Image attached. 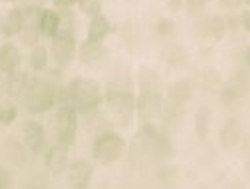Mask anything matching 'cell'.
Segmentation results:
<instances>
[{"label": "cell", "mask_w": 250, "mask_h": 189, "mask_svg": "<svg viewBox=\"0 0 250 189\" xmlns=\"http://www.w3.org/2000/svg\"><path fill=\"white\" fill-rule=\"evenodd\" d=\"M104 100L113 116V119L119 125H127L135 114V102L137 96L133 94L131 82L129 78H119L115 76L113 80H109L105 92H104Z\"/></svg>", "instance_id": "obj_1"}, {"label": "cell", "mask_w": 250, "mask_h": 189, "mask_svg": "<svg viewBox=\"0 0 250 189\" xmlns=\"http://www.w3.org/2000/svg\"><path fill=\"white\" fill-rule=\"evenodd\" d=\"M64 88H66L70 104L74 106V110L78 114L96 112V110H100V104L104 102L102 88L89 78H82V76L72 78Z\"/></svg>", "instance_id": "obj_2"}, {"label": "cell", "mask_w": 250, "mask_h": 189, "mask_svg": "<svg viewBox=\"0 0 250 189\" xmlns=\"http://www.w3.org/2000/svg\"><path fill=\"white\" fill-rule=\"evenodd\" d=\"M56 104H58V86H56V82H52L46 76L44 78L36 76L26 100L22 102V106L30 114H46L52 108H56Z\"/></svg>", "instance_id": "obj_3"}, {"label": "cell", "mask_w": 250, "mask_h": 189, "mask_svg": "<svg viewBox=\"0 0 250 189\" xmlns=\"http://www.w3.org/2000/svg\"><path fill=\"white\" fill-rule=\"evenodd\" d=\"M139 143L143 147V151L155 160H163V157H171L173 155V143L171 138L167 136V132L159 125H155L151 121L143 123L141 130H139Z\"/></svg>", "instance_id": "obj_4"}, {"label": "cell", "mask_w": 250, "mask_h": 189, "mask_svg": "<svg viewBox=\"0 0 250 189\" xmlns=\"http://www.w3.org/2000/svg\"><path fill=\"white\" fill-rule=\"evenodd\" d=\"M123 151H125V140L113 130H107V132L96 136V142H93V147H91L93 160L100 165L115 164L123 155Z\"/></svg>", "instance_id": "obj_5"}, {"label": "cell", "mask_w": 250, "mask_h": 189, "mask_svg": "<svg viewBox=\"0 0 250 189\" xmlns=\"http://www.w3.org/2000/svg\"><path fill=\"white\" fill-rule=\"evenodd\" d=\"M50 125L54 130L56 143L70 147L78 136V112L74 110V106H58V110L52 116Z\"/></svg>", "instance_id": "obj_6"}, {"label": "cell", "mask_w": 250, "mask_h": 189, "mask_svg": "<svg viewBox=\"0 0 250 189\" xmlns=\"http://www.w3.org/2000/svg\"><path fill=\"white\" fill-rule=\"evenodd\" d=\"M250 90V74L248 70H236L230 80H227L221 88V104L225 108H232L236 106Z\"/></svg>", "instance_id": "obj_7"}, {"label": "cell", "mask_w": 250, "mask_h": 189, "mask_svg": "<svg viewBox=\"0 0 250 189\" xmlns=\"http://www.w3.org/2000/svg\"><path fill=\"white\" fill-rule=\"evenodd\" d=\"M195 32L201 38H212V40H223L227 32V22L223 14H208V16H197L195 18Z\"/></svg>", "instance_id": "obj_8"}, {"label": "cell", "mask_w": 250, "mask_h": 189, "mask_svg": "<svg viewBox=\"0 0 250 189\" xmlns=\"http://www.w3.org/2000/svg\"><path fill=\"white\" fill-rule=\"evenodd\" d=\"M163 104H165V100H163L161 92H139L137 102H135V112L147 123V121H153L155 118H159Z\"/></svg>", "instance_id": "obj_9"}, {"label": "cell", "mask_w": 250, "mask_h": 189, "mask_svg": "<svg viewBox=\"0 0 250 189\" xmlns=\"http://www.w3.org/2000/svg\"><path fill=\"white\" fill-rule=\"evenodd\" d=\"M66 179H68L70 189H87L93 179V164L87 160L70 162L66 169Z\"/></svg>", "instance_id": "obj_10"}, {"label": "cell", "mask_w": 250, "mask_h": 189, "mask_svg": "<svg viewBox=\"0 0 250 189\" xmlns=\"http://www.w3.org/2000/svg\"><path fill=\"white\" fill-rule=\"evenodd\" d=\"M22 140L30 153H40L46 147V128L40 121L30 119L22 128Z\"/></svg>", "instance_id": "obj_11"}, {"label": "cell", "mask_w": 250, "mask_h": 189, "mask_svg": "<svg viewBox=\"0 0 250 189\" xmlns=\"http://www.w3.org/2000/svg\"><path fill=\"white\" fill-rule=\"evenodd\" d=\"M44 165L52 175H60L64 173L70 165V147L62 145V143H54L44 157Z\"/></svg>", "instance_id": "obj_12"}, {"label": "cell", "mask_w": 250, "mask_h": 189, "mask_svg": "<svg viewBox=\"0 0 250 189\" xmlns=\"http://www.w3.org/2000/svg\"><path fill=\"white\" fill-rule=\"evenodd\" d=\"M22 64V52L14 40H4L0 44V72L14 74Z\"/></svg>", "instance_id": "obj_13"}, {"label": "cell", "mask_w": 250, "mask_h": 189, "mask_svg": "<svg viewBox=\"0 0 250 189\" xmlns=\"http://www.w3.org/2000/svg\"><path fill=\"white\" fill-rule=\"evenodd\" d=\"M107 58V48L104 42H87L83 40L78 46V60L83 66H98Z\"/></svg>", "instance_id": "obj_14"}, {"label": "cell", "mask_w": 250, "mask_h": 189, "mask_svg": "<svg viewBox=\"0 0 250 189\" xmlns=\"http://www.w3.org/2000/svg\"><path fill=\"white\" fill-rule=\"evenodd\" d=\"M111 22L109 18L104 14V12H98L89 18V24H87V34H85V40L87 42H104L109 34H111Z\"/></svg>", "instance_id": "obj_15"}, {"label": "cell", "mask_w": 250, "mask_h": 189, "mask_svg": "<svg viewBox=\"0 0 250 189\" xmlns=\"http://www.w3.org/2000/svg\"><path fill=\"white\" fill-rule=\"evenodd\" d=\"M242 140V128L240 121L236 118H229L225 121V125L218 130V142H221V147L225 149H236L240 145Z\"/></svg>", "instance_id": "obj_16"}, {"label": "cell", "mask_w": 250, "mask_h": 189, "mask_svg": "<svg viewBox=\"0 0 250 189\" xmlns=\"http://www.w3.org/2000/svg\"><path fill=\"white\" fill-rule=\"evenodd\" d=\"M161 60L171 68H181L189 64V52L179 42H165L161 48Z\"/></svg>", "instance_id": "obj_17"}, {"label": "cell", "mask_w": 250, "mask_h": 189, "mask_svg": "<svg viewBox=\"0 0 250 189\" xmlns=\"http://www.w3.org/2000/svg\"><path fill=\"white\" fill-rule=\"evenodd\" d=\"M22 26H24L22 6H14L2 16V30H0V34H2L6 40H14L22 32Z\"/></svg>", "instance_id": "obj_18"}, {"label": "cell", "mask_w": 250, "mask_h": 189, "mask_svg": "<svg viewBox=\"0 0 250 189\" xmlns=\"http://www.w3.org/2000/svg\"><path fill=\"white\" fill-rule=\"evenodd\" d=\"M167 100L179 108L187 106L193 100V84L189 80H177L173 84H169L167 88Z\"/></svg>", "instance_id": "obj_19"}, {"label": "cell", "mask_w": 250, "mask_h": 189, "mask_svg": "<svg viewBox=\"0 0 250 189\" xmlns=\"http://www.w3.org/2000/svg\"><path fill=\"white\" fill-rule=\"evenodd\" d=\"M60 28H62L60 12L56 8H44L42 16H40V32H42V36L52 40L60 32Z\"/></svg>", "instance_id": "obj_20"}, {"label": "cell", "mask_w": 250, "mask_h": 189, "mask_svg": "<svg viewBox=\"0 0 250 189\" xmlns=\"http://www.w3.org/2000/svg\"><path fill=\"white\" fill-rule=\"evenodd\" d=\"M139 92H161V76L149 66H141L137 72Z\"/></svg>", "instance_id": "obj_21"}, {"label": "cell", "mask_w": 250, "mask_h": 189, "mask_svg": "<svg viewBox=\"0 0 250 189\" xmlns=\"http://www.w3.org/2000/svg\"><path fill=\"white\" fill-rule=\"evenodd\" d=\"M153 32H155V36H157L159 40L171 42L175 38V34H177V22L171 16H161V18L155 20Z\"/></svg>", "instance_id": "obj_22"}, {"label": "cell", "mask_w": 250, "mask_h": 189, "mask_svg": "<svg viewBox=\"0 0 250 189\" xmlns=\"http://www.w3.org/2000/svg\"><path fill=\"white\" fill-rule=\"evenodd\" d=\"M30 68L34 72H46L50 66V48H46L44 44H36L30 50Z\"/></svg>", "instance_id": "obj_23"}, {"label": "cell", "mask_w": 250, "mask_h": 189, "mask_svg": "<svg viewBox=\"0 0 250 189\" xmlns=\"http://www.w3.org/2000/svg\"><path fill=\"white\" fill-rule=\"evenodd\" d=\"M210 123H212V114L208 108H199L195 112V119H193V125H195V134L197 138L203 142L207 140L208 132H210Z\"/></svg>", "instance_id": "obj_24"}, {"label": "cell", "mask_w": 250, "mask_h": 189, "mask_svg": "<svg viewBox=\"0 0 250 189\" xmlns=\"http://www.w3.org/2000/svg\"><path fill=\"white\" fill-rule=\"evenodd\" d=\"M223 78H221V74H218L216 70H212V68H205L203 72H201V78H199V86H201V90H205V92H221V88H223Z\"/></svg>", "instance_id": "obj_25"}, {"label": "cell", "mask_w": 250, "mask_h": 189, "mask_svg": "<svg viewBox=\"0 0 250 189\" xmlns=\"http://www.w3.org/2000/svg\"><path fill=\"white\" fill-rule=\"evenodd\" d=\"M159 118H161V121L167 125V128H175V125H179V121L183 118V108H179V106H175V104H171L167 100L163 104V110H161Z\"/></svg>", "instance_id": "obj_26"}, {"label": "cell", "mask_w": 250, "mask_h": 189, "mask_svg": "<svg viewBox=\"0 0 250 189\" xmlns=\"http://www.w3.org/2000/svg\"><path fill=\"white\" fill-rule=\"evenodd\" d=\"M26 151L28 147L24 143H18L16 140H8L6 145H4V153L10 162H16V164H22L24 157H26Z\"/></svg>", "instance_id": "obj_27"}, {"label": "cell", "mask_w": 250, "mask_h": 189, "mask_svg": "<svg viewBox=\"0 0 250 189\" xmlns=\"http://www.w3.org/2000/svg\"><path fill=\"white\" fill-rule=\"evenodd\" d=\"M18 118V108L14 104H0V125H10Z\"/></svg>", "instance_id": "obj_28"}, {"label": "cell", "mask_w": 250, "mask_h": 189, "mask_svg": "<svg viewBox=\"0 0 250 189\" xmlns=\"http://www.w3.org/2000/svg\"><path fill=\"white\" fill-rule=\"evenodd\" d=\"M207 4H208V0H185L183 10H185L187 14H189V16L197 18V16H201V14L205 12Z\"/></svg>", "instance_id": "obj_29"}, {"label": "cell", "mask_w": 250, "mask_h": 189, "mask_svg": "<svg viewBox=\"0 0 250 189\" xmlns=\"http://www.w3.org/2000/svg\"><path fill=\"white\" fill-rule=\"evenodd\" d=\"M78 8H80V12L87 14L91 18L93 14L102 12V0H78Z\"/></svg>", "instance_id": "obj_30"}, {"label": "cell", "mask_w": 250, "mask_h": 189, "mask_svg": "<svg viewBox=\"0 0 250 189\" xmlns=\"http://www.w3.org/2000/svg\"><path fill=\"white\" fill-rule=\"evenodd\" d=\"M225 22H227V32H229V34H234L236 30L240 28V16H238L236 12L225 14Z\"/></svg>", "instance_id": "obj_31"}, {"label": "cell", "mask_w": 250, "mask_h": 189, "mask_svg": "<svg viewBox=\"0 0 250 189\" xmlns=\"http://www.w3.org/2000/svg\"><path fill=\"white\" fill-rule=\"evenodd\" d=\"M52 4L56 10H72L78 6V0H52Z\"/></svg>", "instance_id": "obj_32"}, {"label": "cell", "mask_w": 250, "mask_h": 189, "mask_svg": "<svg viewBox=\"0 0 250 189\" xmlns=\"http://www.w3.org/2000/svg\"><path fill=\"white\" fill-rule=\"evenodd\" d=\"M216 2H218V6H223V8L230 10V12H234L236 8H240L244 4V0H216Z\"/></svg>", "instance_id": "obj_33"}, {"label": "cell", "mask_w": 250, "mask_h": 189, "mask_svg": "<svg viewBox=\"0 0 250 189\" xmlns=\"http://www.w3.org/2000/svg\"><path fill=\"white\" fill-rule=\"evenodd\" d=\"M10 185H12V175H10V171L0 165V189H8Z\"/></svg>", "instance_id": "obj_34"}, {"label": "cell", "mask_w": 250, "mask_h": 189, "mask_svg": "<svg viewBox=\"0 0 250 189\" xmlns=\"http://www.w3.org/2000/svg\"><path fill=\"white\" fill-rule=\"evenodd\" d=\"M18 2H20L22 8H26V6H30V8H44L46 0H18Z\"/></svg>", "instance_id": "obj_35"}, {"label": "cell", "mask_w": 250, "mask_h": 189, "mask_svg": "<svg viewBox=\"0 0 250 189\" xmlns=\"http://www.w3.org/2000/svg\"><path fill=\"white\" fill-rule=\"evenodd\" d=\"M238 16H240V26L246 30V32H250V8H244Z\"/></svg>", "instance_id": "obj_36"}, {"label": "cell", "mask_w": 250, "mask_h": 189, "mask_svg": "<svg viewBox=\"0 0 250 189\" xmlns=\"http://www.w3.org/2000/svg\"><path fill=\"white\" fill-rule=\"evenodd\" d=\"M165 6H167L171 12H179V10H183V6H185V0H165Z\"/></svg>", "instance_id": "obj_37"}, {"label": "cell", "mask_w": 250, "mask_h": 189, "mask_svg": "<svg viewBox=\"0 0 250 189\" xmlns=\"http://www.w3.org/2000/svg\"><path fill=\"white\" fill-rule=\"evenodd\" d=\"M238 147H240V151H242L244 155H250V136H246V138L242 136V140H240V145H238Z\"/></svg>", "instance_id": "obj_38"}, {"label": "cell", "mask_w": 250, "mask_h": 189, "mask_svg": "<svg viewBox=\"0 0 250 189\" xmlns=\"http://www.w3.org/2000/svg\"><path fill=\"white\" fill-rule=\"evenodd\" d=\"M242 62H244V66L246 68H250V44L244 48V52H242Z\"/></svg>", "instance_id": "obj_39"}, {"label": "cell", "mask_w": 250, "mask_h": 189, "mask_svg": "<svg viewBox=\"0 0 250 189\" xmlns=\"http://www.w3.org/2000/svg\"><path fill=\"white\" fill-rule=\"evenodd\" d=\"M244 175L250 177V155L246 157V162H244Z\"/></svg>", "instance_id": "obj_40"}, {"label": "cell", "mask_w": 250, "mask_h": 189, "mask_svg": "<svg viewBox=\"0 0 250 189\" xmlns=\"http://www.w3.org/2000/svg\"><path fill=\"white\" fill-rule=\"evenodd\" d=\"M0 2H18V0H0Z\"/></svg>", "instance_id": "obj_41"}, {"label": "cell", "mask_w": 250, "mask_h": 189, "mask_svg": "<svg viewBox=\"0 0 250 189\" xmlns=\"http://www.w3.org/2000/svg\"><path fill=\"white\" fill-rule=\"evenodd\" d=\"M2 16H4V14H0V30H2Z\"/></svg>", "instance_id": "obj_42"}, {"label": "cell", "mask_w": 250, "mask_h": 189, "mask_svg": "<svg viewBox=\"0 0 250 189\" xmlns=\"http://www.w3.org/2000/svg\"><path fill=\"white\" fill-rule=\"evenodd\" d=\"M244 4H246V6L250 8V0H244Z\"/></svg>", "instance_id": "obj_43"}, {"label": "cell", "mask_w": 250, "mask_h": 189, "mask_svg": "<svg viewBox=\"0 0 250 189\" xmlns=\"http://www.w3.org/2000/svg\"><path fill=\"white\" fill-rule=\"evenodd\" d=\"M129 2H131V4H137V2H139V0H129Z\"/></svg>", "instance_id": "obj_44"}, {"label": "cell", "mask_w": 250, "mask_h": 189, "mask_svg": "<svg viewBox=\"0 0 250 189\" xmlns=\"http://www.w3.org/2000/svg\"><path fill=\"white\" fill-rule=\"evenodd\" d=\"M102 2H104V0H102Z\"/></svg>", "instance_id": "obj_45"}]
</instances>
